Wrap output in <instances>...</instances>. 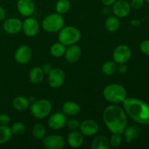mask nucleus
Returning <instances> with one entry per match:
<instances>
[{
	"mask_svg": "<svg viewBox=\"0 0 149 149\" xmlns=\"http://www.w3.org/2000/svg\"><path fill=\"white\" fill-rule=\"evenodd\" d=\"M13 136L11 128L7 125H0V144H4L10 141Z\"/></svg>",
	"mask_w": 149,
	"mask_h": 149,
	"instance_id": "26",
	"label": "nucleus"
},
{
	"mask_svg": "<svg viewBox=\"0 0 149 149\" xmlns=\"http://www.w3.org/2000/svg\"><path fill=\"white\" fill-rule=\"evenodd\" d=\"M42 68L45 74H48L50 72L51 70H52V67H51V65H49V64H45V65H43V67H42Z\"/></svg>",
	"mask_w": 149,
	"mask_h": 149,
	"instance_id": "37",
	"label": "nucleus"
},
{
	"mask_svg": "<svg viewBox=\"0 0 149 149\" xmlns=\"http://www.w3.org/2000/svg\"><path fill=\"white\" fill-rule=\"evenodd\" d=\"M84 142L83 135L79 131L71 130L67 136V143L73 148H78L82 146Z\"/></svg>",
	"mask_w": 149,
	"mask_h": 149,
	"instance_id": "18",
	"label": "nucleus"
},
{
	"mask_svg": "<svg viewBox=\"0 0 149 149\" xmlns=\"http://www.w3.org/2000/svg\"><path fill=\"white\" fill-rule=\"evenodd\" d=\"M105 28L109 32H116L120 27V21L116 16H109L105 20Z\"/></svg>",
	"mask_w": 149,
	"mask_h": 149,
	"instance_id": "24",
	"label": "nucleus"
},
{
	"mask_svg": "<svg viewBox=\"0 0 149 149\" xmlns=\"http://www.w3.org/2000/svg\"><path fill=\"white\" fill-rule=\"evenodd\" d=\"M117 69V63L113 61H106L102 65L101 71L103 74L106 76H111Z\"/></svg>",
	"mask_w": 149,
	"mask_h": 149,
	"instance_id": "27",
	"label": "nucleus"
},
{
	"mask_svg": "<svg viewBox=\"0 0 149 149\" xmlns=\"http://www.w3.org/2000/svg\"><path fill=\"white\" fill-rule=\"evenodd\" d=\"M79 132L85 136H93L96 135L99 130L97 122L93 119H87L79 124Z\"/></svg>",
	"mask_w": 149,
	"mask_h": 149,
	"instance_id": "13",
	"label": "nucleus"
},
{
	"mask_svg": "<svg viewBox=\"0 0 149 149\" xmlns=\"http://www.w3.org/2000/svg\"><path fill=\"white\" fill-rule=\"evenodd\" d=\"M2 28L9 34H16L22 30V21L16 17L4 19Z\"/></svg>",
	"mask_w": 149,
	"mask_h": 149,
	"instance_id": "12",
	"label": "nucleus"
},
{
	"mask_svg": "<svg viewBox=\"0 0 149 149\" xmlns=\"http://www.w3.org/2000/svg\"><path fill=\"white\" fill-rule=\"evenodd\" d=\"M110 143L109 138L105 135H97L94 138L91 144L92 149H109Z\"/></svg>",
	"mask_w": 149,
	"mask_h": 149,
	"instance_id": "20",
	"label": "nucleus"
},
{
	"mask_svg": "<svg viewBox=\"0 0 149 149\" xmlns=\"http://www.w3.org/2000/svg\"><path fill=\"white\" fill-rule=\"evenodd\" d=\"M103 95L104 98L112 104L122 103L127 98L126 89L121 84L116 83L106 86L103 90Z\"/></svg>",
	"mask_w": 149,
	"mask_h": 149,
	"instance_id": "3",
	"label": "nucleus"
},
{
	"mask_svg": "<svg viewBox=\"0 0 149 149\" xmlns=\"http://www.w3.org/2000/svg\"><path fill=\"white\" fill-rule=\"evenodd\" d=\"M140 49L143 54L149 55V39L143 40L140 45Z\"/></svg>",
	"mask_w": 149,
	"mask_h": 149,
	"instance_id": "33",
	"label": "nucleus"
},
{
	"mask_svg": "<svg viewBox=\"0 0 149 149\" xmlns=\"http://www.w3.org/2000/svg\"><path fill=\"white\" fill-rule=\"evenodd\" d=\"M45 72L40 67H34L29 73V79L33 84H40L45 77Z\"/></svg>",
	"mask_w": 149,
	"mask_h": 149,
	"instance_id": "23",
	"label": "nucleus"
},
{
	"mask_svg": "<svg viewBox=\"0 0 149 149\" xmlns=\"http://www.w3.org/2000/svg\"><path fill=\"white\" fill-rule=\"evenodd\" d=\"M42 143L47 149H61L65 146V141L60 135H49L42 139Z\"/></svg>",
	"mask_w": 149,
	"mask_h": 149,
	"instance_id": "10",
	"label": "nucleus"
},
{
	"mask_svg": "<svg viewBox=\"0 0 149 149\" xmlns=\"http://www.w3.org/2000/svg\"><path fill=\"white\" fill-rule=\"evenodd\" d=\"M131 6L126 0H116L112 5V12L117 17H127L130 13Z\"/></svg>",
	"mask_w": 149,
	"mask_h": 149,
	"instance_id": "11",
	"label": "nucleus"
},
{
	"mask_svg": "<svg viewBox=\"0 0 149 149\" xmlns=\"http://www.w3.org/2000/svg\"><path fill=\"white\" fill-rule=\"evenodd\" d=\"M81 55V48L78 45L74 44V45H69L68 47L66 48L64 56H65L67 62L70 63H74L80 59Z\"/></svg>",
	"mask_w": 149,
	"mask_h": 149,
	"instance_id": "17",
	"label": "nucleus"
},
{
	"mask_svg": "<svg viewBox=\"0 0 149 149\" xmlns=\"http://www.w3.org/2000/svg\"><path fill=\"white\" fill-rule=\"evenodd\" d=\"M65 73L59 68H52L48 74V84L52 88H59L65 81Z\"/></svg>",
	"mask_w": 149,
	"mask_h": 149,
	"instance_id": "8",
	"label": "nucleus"
},
{
	"mask_svg": "<svg viewBox=\"0 0 149 149\" xmlns=\"http://www.w3.org/2000/svg\"><path fill=\"white\" fill-rule=\"evenodd\" d=\"M71 4L69 0H58L55 4V10L59 14L66 13L70 10Z\"/></svg>",
	"mask_w": 149,
	"mask_h": 149,
	"instance_id": "29",
	"label": "nucleus"
},
{
	"mask_svg": "<svg viewBox=\"0 0 149 149\" xmlns=\"http://www.w3.org/2000/svg\"><path fill=\"white\" fill-rule=\"evenodd\" d=\"M11 131L13 135L18 136L23 135L26 131V127L23 123L20 122H15L11 127Z\"/></svg>",
	"mask_w": 149,
	"mask_h": 149,
	"instance_id": "30",
	"label": "nucleus"
},
{
	"mask_svg": "<svg viewBox=\"0 0 149 149\" xmlns=\"http://www.w3.org/2000/svg\"><path fill=\"white\" fill-rule=\"evenodd\" d=\"M145 1H146V2L149 3V0H145Z\"/></svg>",
	"mask_w": 149,
	"mask_h": 149,
	"instance_id": "41",
	"label": "nucleus"
},
{
	"mask_svg": "<svg viewBox=\"0 0 149 149\" xmlns=\"http://www.w3.org/2000/svg\"><path fill=\"white\" fill-rule=\"evenodd\" d=\"M103 119L106 127L111 133L123 134L127 124L124 109L116 104L110 105L103 111Z\"/></svg>",
	"mask_w": 149,
	"mask_h": 149,
	"instance_id": "1",
	"label": "nucleus"
},
{
	"mask_svg": "<svg viewBox=\"0 0 149 149\" xmlns=\"http://www.w3.org/2000/svg\"><path fill=\"white\" fill-rule=\"evenodd\" d=\"M116 71L120 74H125L127 71V67L125 65V63H120L117 65V69Z\"/></svg>",
	"mask_w": 149,
	"mask_h": 149,
	"instance_id": "36",
	"label": "nucleus"
},
{
	"mask_svg": "<svg viewBox=\"0 0 149 149\" xmlns=\"http://www.w3.org/2000/svg\"><path fill=\"white\" fill-rule=\"evenodd\" d=\"M64 26V18L59 13H52L45 17L42 22V27L48 33L58 32Z\"/></svg>",
	"mask_w": 149,
	"mask_h": 149,
	"instance_id": "6",
	"label": "nucleus"
},
{
	"mask_svg": "<svg viewBox=\"0 0 149 149\" xmlns=\"http://www.w3.org/2000/svg\"><path fill=\"white\" fill-rule=\"evenodd\" d=\"M6 17V11L4 7L0 6V20H4Z\"/></svg>",
	"mask_w": 149,
	"mask_h": 149,
	"instance_id": "39",
	"label": "nucleus"
},
{
	"mask_svg": "<svg viewBox=\"0 0 149 149\" xmlns=\"http://www.w3.org/2000/svg\"><path fill=\"white\" fill-rule=\"evenodd\" d=\"M141 130L138 126L135 125H132L128 127L125 128V131L123 132L124 136H125V141L127 143H130L131 142L136 139L139 135Z\"/></svg>",
	"mask_w": 149,
	"mask_h": 149,
	"instance_id": "22",
	"label": "nucleus"
},
{
	"mask_svg": "<svg viewBox=\"0 0 149 149\" xmlns=\"http://www.w3.org/2000/svg\"><path fill=\"white\" fill-rule=\"evenodd\" d=\"M31 49L27 45L19 47L15 53V60L20 64H26L29 62L31 58Z\"/></svg>",
	"mask_w": 149,
	"mask_h": 149,
	"instance_id": "15",
	"label": "nucleus"
},
{
	"mask_svg": "<svg viewBox=\"0 0 149 149\" xmlns=\"http://www.w3.org/2000/svg\"><path fill=\"white\" fill-rule=\"evenodd\" d=\"M81 39V32L74 26H65L59 31L58 40L65 46L74 45Z\"/></svg>",
	"mask_w": 149,
	"mask_h": 149,
	"instance_id": "4",
	"label": "nucleus"
},
{
	"mask_svg": "<svg viewBox=\"0 0 149 149\" xmlns=\"http://www.w3.org/2000/svg\"><path fill=\"white\" fill-rule=\"evenodd\" d=\"M65 49H66V47H65V45L59 42L53 44L50 47L49 52L55 58H61L63 55H64Z\"/></svg>",
	"mask_w": 149,
	"mask_h": 149,
	"instance_id": "25",
	"label": "nucleus"
},
{
	"mask_svg": "<svg viewBox=\"0 0 149 149\" xmlns=\"http://www.w3.org/2000/svg\"><path fill=\"white\" fill-rule=\"evenodd\" d=\"M123 109L134 122L141 125H149V104L136 98L127 97L123 102Z\"/></svg>",
	"mask_w": 149,
	"mask_h": 149,
	"instance_id": "2",
	"label": "nucleus"
},
{
	"mask_svg": "<svg viewBox=\"0 0 149 149\" xmlns=\"http://www.w3.org/2000/svg\"><path fill=\"white\" fill-rule=\"evenodd\" d=\"M30 102L27 97L24 96H17L13 100V106L15 110L24 111L29 108Z\"/></svg>",
	"mask_w": 149,
	"mask_h": 149,
	"instance_id": "21",
	"label": "nucleus"
},
{
	"mask_svg": "<svg viewBox=\"0 0 149 149\" xmlns=\"http://www.w3.org/2000/svg\"><path fill=\"white\" fill-rule=\"evenodd\" d=\"M63 113L68 116H75L79 113L80 106L74 101H67L63 103L62 106Z\"/></svg>",
	"mask_w": 149,
	"mask_h": 149,
	"instance_id": "19",
	"label": "nucleus"
},
{
	"mask_svg": "<svg viewBox=\"0 0 149 149\" xmlns=\"http://www.w3.org/2000/svg\"><path fill=\"white\" fill-rule=\"evenodd\" d=\"M131 23H132L133 26H137V25L140 24V21L138 20H132Z\"/></svg>",
	"mask_w": 149,
	"mask_h": 149,
	"instance_id": "40",
	"label": "nucleus"
},
{
	"mask_svg": "<svg viewBox=\"0 0 149 149\" xmlns=\"http://www.w3.org/2000/svg\"><path fill=\"white\" fill-rule=\"evenodd\" d=\"M0 1H1V0H0Z\"/></svg>",
	"mask_w": 149,
	"mask_h": 149,
	"instance_id": "42",
	"label": "nucleus"
},
{
	"mask_svg": "<svg viewBox=\"0 0 149 149\" xmlns=\"http://www.w3.org/2000/svg\"><path fill=\"white\" fill-rule=\"evenodd\" d=\"M116 0H100L102 4L105 6H111Z\"/></svg>",
	"mask_w": 149,
	"mask_h": 149,
	"instance_id": "38",
	"label": "nucleus"
},
{
	"mask_svg": "<svg viewBox=\"0 0 149 149\" xmlns=\"http://www.w3.org/2000/svg\"><path fill=\"white\" fill-rule=\"evenodd\" d=\"M10 122V116L7 113H0V125H7Z\"/></svg>",
	"mask_w": 149,
	"mask_h": 149,
	"instance_id": "35",
	"label": "nucleus"
},
{
	"mask_svg": "<svg viewBox=\"0 0 149 149\" xmlns=\"http://www.w3.org/2000/svg\"><path fill=\"white\" fill-rule=\"evenodd\" d=\"M17 9L19 13L23 17H30L35 11L34 3L32 0H18Z\"/></svg>",
	"mask_w": 149,
	"mask_h": 149,
	"instance_id": "16",
	"label": "nucleus"
},
{
	"mask_svg": "<svg viewBox=\"0 0 149 149\" xmlns=\"http://www.w3.org/2000/svg\"><path fill=\"white\" fill-rule=\"evenodd\" d=\"M31 132L36 140H42L46 135V128L42 124H35L32 127Z\"/></svg>",
	"mask_w": 149,
	"mask_h": 149,
	"instance_id": "28",
	"label": "nucleus"
},
{
	"mask_svg": "<svg viewBox=\"0 0 149 149\" xmlns=\"http://www.w3.org/2000/svg\"><path fill=\"white\" fill-rule=\"evenodd\" d=\"M109 143H110V146H111L113 148L119 147L122 143V134L112 133V135L109 140Z\"/></svg>",
	"mask_w": 149,
	"mask_h": 149,
	"instance_id": "31",
	"label": "nucleus"
},
{
	"mask_svg": "<svg viewBox=\"0 0 149 149\" xmlns=\"http://www.w3.org/2000/svg\"><path fill=\"white\" fill-rule=\"evenodd\" d=\"M112 56L113 61L117 64L126 63L132 57V50L127 45H120L113 49Z\"/></svg>",
	"mask_w": 149,
	"mask_h": 149,
	"instance_id": "7",
	"label": "nucleus"
},
{
	"mask_svg": "<svg viewBox=\"0 0 149 149\" xmlns=\"http://www.w3.org/2000/svg\"><path fill=\"white\" fill-rule=\"evenodd\" d=\"M68 129H70L71 130H76L77 129H78L79 127V122L77 119H71L68 121H66V124Z\"/></svg>",
	"mask_w": 149,
	"mask_h": 149,
	"instance_id": "32",
	"label": "nucleus"
},
{
	"mask_svg": "<svg viewBox=\"0 0 149 149\" xmlns=\"http://www.w3.org/2000/svg\"><path fill=\"white\" fill-rule=\"evenodd\" d=\"M66 121L65 113L63 112H56L49 116L47 121V125L51 129L58 130L65 126Z\"/></svg>",
	"mask_w": 149,
	"mask_h": 149,
	"instance_id": "14",
	"label": "nucleus"
},
{
	"mask_svg": "<svg viewBox=\"0 0 149 149\" xmlns=\"http://www.w3.org/2000/svg\"><path fill=\"white\" fill-rule=\"evenodd\" d=\"M144 3H145V0H131L130 4L131 6V8L134 10H139L144 5Z\"/></svg>",
	"mask_w": 149,
	"mask_h": 149,
	"instance_id": "34",
	"label": "nucleus"
},
{
	"mask_svg": "<svg viewBox=\"0 0 149 149\" xmlns=\"http://www.w3.org/2000/svg\"><path fill=\"white\" fill-rule=\"evenodd\" d=\"M22 29L26 36L33 37L36 36L39 30V24L38 20L34 17H27L22 23Z\"/></svg>",
	"mask_w": 149,
	"mask_h": 149,
	"instance_id": "9",
	"label": "nucleus"
},
{
	"mask_svg": "<svg viewBox=\"0 0 149 149\" xmlns=\"http://www.w3.org/2000/svg\"><path fill=\"white\" fill-rule=\"evenodd\" d=\"M52 103L47 99L35 100L31 103L30 106V112L36 119H42L49 116L52 111Z\"/></svg>",
	"mask_w": 149,
	"mask_h": 149,
	"instance_id": "5",
	"label": "nucleus"
}]
</instances>
